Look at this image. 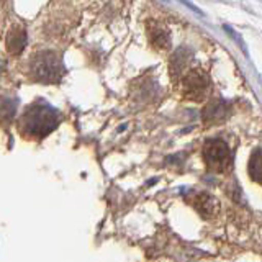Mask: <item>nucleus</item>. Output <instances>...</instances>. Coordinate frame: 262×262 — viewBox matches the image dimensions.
Masks as SVG:
<instances>
[{
	"instance_id": "nucleus-1",
	"label": "nucleus",
	"mask_w": 262,
	"mask_h": 262,
	"mask_svg": "<svg viewBox=\"0 0 262 262\" xmlns=\"http://www.w3.org/2000/svg\"><path fill=\"white\" fill-rule=\"evenodd\" d=\"M59 123V113L51 105L39 100L30 105L20 120V129L25 136L41 139L48 136Z\"/></svg>"
},
{
	"instance_id": "nucleus-2",
	"label": "nucleus",
	"mask_w": 262,
	"mask_h": 262,
	"mask_svg": "<svg viewBox=\"0 0 262 262\" xmlns=\"http://www.w3.org/2000/svg\"><path fill=\"white\" fill-rule=\"evenodd\" d=\"M203 161L207 164V167L211 172H216V174H226V172L231 170L233 166V154L229 146L220 138H213L208 139L207 143L203 144Z\"/></svg>"
},
{
	"instance_id": "nucleus-3",
	"label": "nucleus",
	"mask_w": 262,
	"mask_h": 262,
	"mask_svg": "<svg viewBox=\"0 0 262 262\" xmlns=\"http://www.w3.org/2000/svg\"><path fill=\"white\" fill-rule=\"evenodd\" d=\"M31 74L38 82L43 84H54L62 77L61 57L53 51L38 53L31 59Z\"/></svg>"
},
{
	"instance_id": "nucleus-4",
	"label": "nucleus",
	"mask_w": 262,
	"mask_h": 262,
	"mask_svg": "<svg viewBox=\"0 0 262 262\" xmlns=\"http://www.w3.org/2000/svg\"><path fill=\"white\" fill-rule=\"evenodd\" d=\"M210 79L208 76L200 69H192L187 72L184 77V95L188 100L200 102L210 92Z\"/></svg>"
},
{
	"instance_id": "nucleus-5",
	"label": "nucleus",
	"mask_w": 262,
	"mask_h": 262,
	"mask_svg": "<svg viewBox=\"0 0 262 262\" xmlns=\"http://www.w3.org/2000/svg\"><path fill=\"white\" fill-rule=\"evenodd\" d=\"M229 115V105L223 100H213L203 110V121L207 125H218L225 121Z\"/></svg>"
},
{
	"instance_id": "nucleus-6",
	"label": "nucleus",
	"mask_w": 262,
	"mask_h": 262,
	"mask_svg": "<svg viewBox=\"0 0 262 262\" xmlns=\"http://www.w3.org/2000/svg\"><path fill=\"white\" fill-rule=\"evenodd\" d=\"M190 203L193 205V208L200 213L203 218H210L211 215H215V211L218 210V202L215 196H211L207 192H200V193H195Z\"/></svg>"
},
{
	"instance_id": "nucleus-7",
	"label": "nucleus",
	"mask_w": 262,
	"mask_h": 262,
	"mask_svg": "<svg viewBox=\"0 0 262 262\" xmlns=\"http://www.w3.org/2000/svg\"><path fill=\"white\" fill-rule=\"evenodd\" d=\"M147 35H149V41L154 48L158 49H167L170 45V35L169 31L158 23H151L147 27Z\"/></svg>"
},
{
	"instance_id": "nucleus-8",
	"label": "nucleus",
	"mask_w": 262,
	"mask_h": 262,
	"mask_svg": "<svg viewBox=\"0 0 262 262\" xmlns=\"http://www.w3.org/2000/svg\"><path fill=\"white\" fill-rule=\"evenodd\" d=\"M27 46V31L20 27H13L7 36V49L12 54H20Z\"/></svg>"
},
{
	"instance_id": "nucleus-9",
	"label": "nucleus",
	"mask_w": 262,
	"mask_h": 262,
	"mask_svg": "<svg viewBox=\"0 0 262 262\" xmlns=\"http://www.w3.org/2000/svg\"><path fill=\"white\" fill-rule=\"evenodd\" d=\"M190 57H192V54L188 49H185V48L177 49V51L174 53V56H172V59H170V76L179 77L180 74L184 72L188 61H190Z\"/></svg>"
},
{
	"instance_id": "nucleus-10",
	"label": "nucleus",
	"mask_w": 262,
	"mask_h": 262,
	"mask_svg": "<svg viewBox=\"0 0 262 262\" xmlns=\"http://www.w3.org/2000/svg\"><path fill=\"white\" fill-rule=\"evenodd\" d=\"M16 112V100L8 97H0V123L10 121Z\"/></svg>"
},
{
	"instance_id": "nucleus-11",
	"label": "nucleus",
	"mask_w": 262,
	"mask_h": 262,
	"mask_svg": "<svg viewBox=\"0 0 262 262\" xmlns=\"http://www.w3.org/2000/svg\"><path fill=\"white\" fill-rule=\"evenodd\" d=\"M260 147H256L249 158V177L254 182H260Z\"/></svg>"
}]
</instances>
